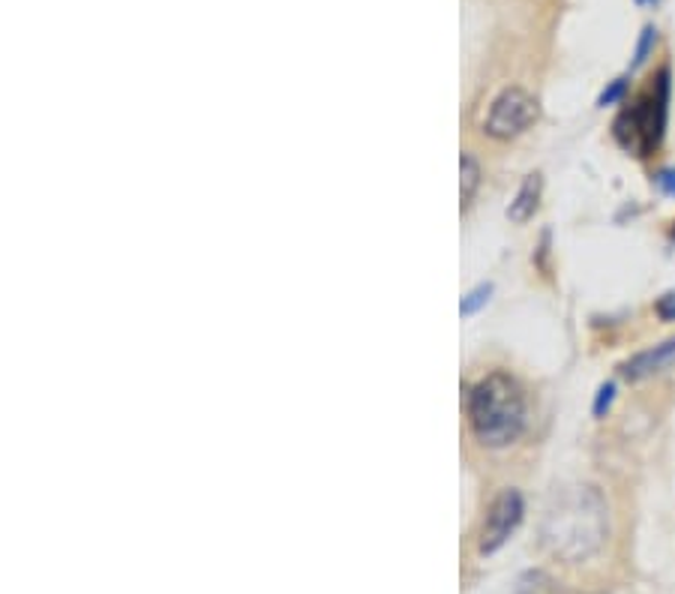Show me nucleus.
Masks as SVG:
<instances>
[{
  "mask_svg": "<svg viewBox=\"0 0 675 594\" xmlns=\"http://www.w3.org/2000/svg\"><path fill=\"white\" fill-rule=\"evenodd\" d=\"M652 43H654V27H645V31H642L640 46H637V58H633V63H637V67H640L642 60H645V55L652 51Z\"/></svg>",
  "mask_w": 675,
  "mask_h": 594,
  "instance_id": "12",
  "label": "nucleus"
},
{
  "mask_svg": "<svg viewBox=\"0 0 675 594\" xmlns=\"http://www.w3.org/2000/svg\"><path fill=\"white\" fill-rule=\"evenodd\" d=\"M654 184H657V189L666 193V196H675V168H664L661 175L654 177Z\"/></svg>",
  "mask_w": 675,
  "mask_h": 594,
  "instance_id": "13",
  "label": "nucleus"
},
{
  "mask_svg": "<svg viewBox=\"0 0 675 594\" xmlns=\"http://www.w3.org/2000/svg\"><path fill=\"white\" fill-rule=\"evenodd\" d=\"M640 3H649V0H640Z\"/></svg>",
  "mask_w": 675,
  "mask_h": 594,
  "instance_id": "15",
  "label": "nucleus"
},
{
  "mask_svg": "<svg viewBox=\"0 0 675 594\" xmlns=\"http://www.w3.org/2000/svg\"><path fill=\"white\" fill-rule=\"evenodd\" d=\"M625 91H628V82H625V79H616V82L609 84L604 94H601V100H597V103H601V105L618 103V100L625 96Z\"/></svg>",
  "mask_w": 675,
  "mask_h": 594,
  "instance_id": "10",
  "label": "nucleus"
},
{
  "mask_svg": "<svg viewBox=\"0 0 675 594\" xmlns=\"http://www.w3.org/2000/svg\"><path fill=\"white\" fill-rule=\"evenodd\" d=\"M670 363H675V339H666V342L654 346V349L640 351L637 358H630V361L621 366V373L628 375L630 382H640L645 375L666 370Z\"/></svg>",
  "mask_w": 675,
  "mask_h": 594,
  "instance_id": "6",
  "label": "nucleus"
},
{
  "mask_svg": "<svg viewBox=\"0 0 675 594\" xmlns=\"http://www.w3.org/2000/svg\"><path fill=\"white\" fill-rule=\"evenodd\" d=\"M468 427L487 447H508L525 427V396L516 378L508 373H489L468 391Z\"/></svg>",
  "mask_w": 675,
  "mask_h": 594,
  "instance_id": "2",
  "label": "nucleus"
},
{
  "mask_svg": "<svg viewBox=\"0 0 675 594\" xmlns=\"http://www.w3.org/2000/svg\"><path fill=\"white\" fill-rule=\"evenodd\" d=\"M657 315H661V318H666V322H673V318H675V294H664V298L657 301Z\"/></svg>",
  "mask_w": 675,
  "mask_h": 594,
  "instance_id": "14",
  "label": "nucleus"
},
{
  "mask_svg": "<svg viewBox=\"0 0 675 594\" xmlns=\"http://www.w3.org/2000/svg\"><path fill=\"white\" fill-rule=\"evenodd\" d=\"M459 175H463V184H459V189H463V205H468V201L475 198V189H478V184H480V165L475 163V156H472V153H463Z\"/></svg>",
  "mask_w": 675,
  "mask_h": 594,
  "instance_id": "8",
  "label": "nucleus"
},
{
  "mask_svg": "<svg viewBox=\"0 0 675 594\" xmlns=\"http://www.w3.org/2000/svg\"><path fill=\"white\" fill-rule=\"evenodd\" d=\"M666 103H670V72L661 70L652 94L642 96L640 103H633L616 117L613 132L618 144L637 156H649L664 139Z\"/></svg>",
  "mask_w": 675,
  "mask_h": 594,
  "instance_id": "3",
  "label": "nucleus"
},
{
  "mask_svg": "<svg viewBox=\"0 0 675 594\" xmlns=\"http://www.w3.org/2000/svg\"><path fill=\"white\" fill-rule=\"evenodd\" d=\"M537 115H540V105H537L535 96L523 91V88H508L489 105L484 132L501 141L516 139V136H523L525 129L535 124Z\"/></svg>",
  "mask_w": 675,
  "mask_h": 594,
  "instance_id": "4",
  "label": "nucleus"
},
{
  "mask_svg": "<svg viewBox=\"0 0 675 594\" xmlns=\"http://www.w3.org/2000/svg\"><path fill=\"white\" fill-rule=\"evenodd\" d=\"M537 198H540V175H528L523 187H520V193H516V198L511 201L508 217H511L513 222H528L535 217Z\"/></svg>",
  "mask_w": 675,
  "mask_h": 594,
  "instance_id": "7",
  "label": "nucleus"
},
{
  "mask_svg": "<svg viewBox=\"0 0 675 594\" xmlns=\"http://www.w3.org/2000/svg\"><path fill=\"white\" fill-rule=\"evenodd\" d=\"M489 292H492L489 286H480V289H475V292L468 294L466 301H463V306H459V313H463V315H472V313H475V310H478L480 303H487V301H489Z\"/></svg>",
  "mask_w": 675,
  "mask_h": 594,
  "instance_id": "9",
  "label": "nucleus"
},
{
  "mask_svg": "<svg viewBox=\"0 0 675 594\" xmlns=\"http://www.w3.org/2000/svg\"><path fill=\"white\" fill-rule=\"evenodd\" d=\"M613 394H616V385H604L597 391V399H594V415H597V418H604V411L609 408V403H613Z\"/></svg>",
  "mask_w": 675,
  "mask_h": 594,
  "instance_id": "11",
  "label": "nucleus"
},
{
  "mask_svg": "<svg viewBox=\"0 0 675 594\" xmlns=\"http://www.w3.org/2000/svg\"><path fill=\"white\" fill-rule=\"evenodd\" d=\"M609 516L601 492L589 484L561 487L540 520V547L565 564H582L604 549Z\"/></svg>",
  "mask_w": 675,
  "mask_h": 594,
  "instance_id": "1",
  "label": "nucleus"
},
{
  "mask_svg": "<svg viewBox=\"0 0 675 594\" xmlns=\"http://www.w3.org/2000/svg\"><path fill=\"white\" fill-rule=\"evenodd\" d=\"M523 496L516 490H504L492 499L487 520L480 525V552H484V556L499 552V549L511 540L516 525L523 523Z\"/></svg>",
  "mask_w": 675,
  "mask_h": 594,
  "instance_id": "5",
  "label": "nucleus"
}]
</instances>
